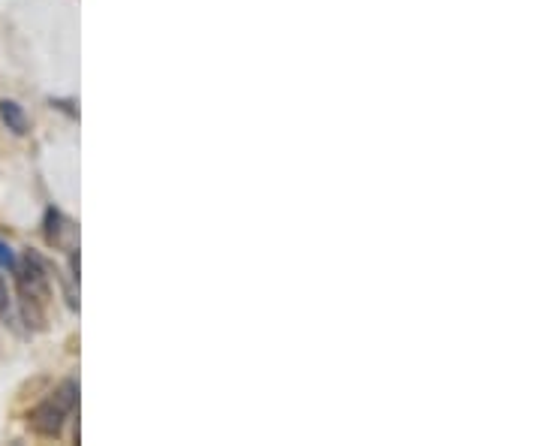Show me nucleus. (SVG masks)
I'll return each mask as SVG.
<instances>
[{
    "mask_svg": "<svg viewBox=\"0 0 542 446\" xmlns=\"http://www.w3.org/2000/svg\"><path fill=\"white\" fill-rule=\"evenodd\" d=\"M0 266H7L10 272H13V269L19 266V260H16V251H13V248H10L7 242H0Z\"/></svg>",
    "mask_w": 542,
    "mask_h": 446,
    "instance_id": "obj_6",
    "label": "nucleus"
},
{
    "mask_svg": "<svg viewBox=\"0 0 542 446\" xmlns=\"http://www.w3.org/2000/svg\"><path fill=\"white\" fill-rule=\"evenodd\" d=\"M0 121H4L7 130H13L16 136H25L31 130L28 115H25L22 103H16V100H0Z\"/></svg>",
    "mask_w": 542,
    "mask_h": 446,
    "instance_id": "obj_3",
    "label": "nucleus"
},
{
    "mask_svg": "<svg viewBox=\"0 0 542 446\" xmlns=\"http://www.w3.org/2000/svg\"><path fill=\"white\" fill-rule=\"evenodd\" d=\"M16 275V284H19V299L22 302H37L46 308L49 296H52V269L49 263L37 254V251H28L25 260L13 269Z\"/></svg>",
    "mask_w": 542,
    "mask_h": 446,
    "instance_id": "obj_2",
    "label": "nucleus"
},
{
    "mask_svg": "<svg viewBox=\"0 0 542 446\" xmlns=\"http://www.w3.org/2000/svg\"><path fill=\"white\" fill-rule=\"evenodd\" d=\"M67 230H70L67 217H64L58 208H49V211H46V239H49V245L61 248V245H64V233H67Z\"/></svg>",
    "mask_w": 542,
    "mask_h": 446,
    "instance_id": "obj_4",
    "label": "nucleus"
},
{
    "mask_svg": "<svg viewBox=\"0 0 542 446\" xmlns=\"http://www.w3.org/2000/svg\"><path fill=\"white\" fill-rule=\"evenodd\" d=\"M79 404V383L76 380H64L49 398H43L31 413H28V425L34 434L40 437H61L67 419L76 413Z\"/></svg>",
    "mask_w": 542,
    "mask_h": 446,
    "instance_id": "obj_1",
    "label": "nucleus"
},
{
    "mask_svg": "<svg viewBox=\"0 0 542 446\" xmlns=\"http://www.w3.org/2000/svg\"><path fill=\"white\" fill-rule=\"evenodd\" d=\"M10 314H13V293L7 278L0 275V320H10Z\"/></svg>",
    "mask_w": 542,
    "mask_h": 446,
    "instance_id": "obj_5",
    "label": "nucleus"
}]
</instances>
